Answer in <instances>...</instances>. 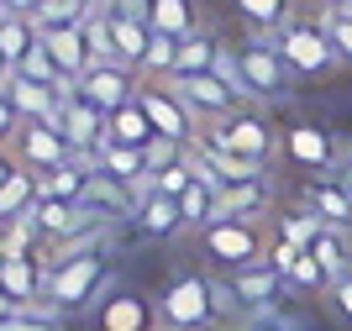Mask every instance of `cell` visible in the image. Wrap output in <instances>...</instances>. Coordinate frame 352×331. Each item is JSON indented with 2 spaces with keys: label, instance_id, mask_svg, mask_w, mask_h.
Instances as JSON below:
<instances>
[{
  "label": "cell",
  "instance_id": "cell-40",
  "mask_svg": "<svg viewBox=\"0 0 352 331\" xmlns=\"http://www.w3.org/2000/svg\"><path fill=\"white\" fill-rule=\"evenodd\" d=\"M331 173H337V184L352 195V142H342V158H337V169H331Z\"/></svg>",
  "mask_w": 352,
  "mask_h": 331
},
{
  "label": "cell",
  "instance_id": "cell-29",
  "mask_svg": "<svg viewBox=\"0 0 352 331\" xmlns=\"http://www.w3.org/2000/svg\"><path fill=\"white\" fill-rule=\"evenodd\" d=\"M95 173H105V179H121V184H132V179H142L147 163H142V147H111L100 163H95Z\"/></svg>",
  "mask_w": 352,
  "mask_h": 331
},
{
  "label": "cell",
  "instance_id": "cell-7",
  "mask_svg": "<svg viewBox=\"0 0 352 331\" xmlns=\"http://www.w3.org/2000/svg\"><path fill=\"white\" fill-rule=\"evenodd\" d=\"M163 85L174 89L179 100H184V111L206 127V121H221V116H232V111H242V89L226 79V74H216V69H206V74H168Z\"/></svg>",
  "mask_w": 352,
  "mask_h": 331
},
{
  "label": "cell",
  "instance_id": "cell-24",
  "mask_svg": "<svg viewBox=\"0 0 352 331\" xmlns=\"http://www.w3.org/2000/svg\"><path fill=\"white\" fill-rule=\"evenodd\" d=\"M221 37L216 32H190V37H184V43H179V63H174V74H206V69H216L221 63Z\"/></svg>",
  "mask_w": 352,
  "mask_h": 331
},
{
  "label": "cell",
  "instance_id": "cell-35",
  "mask_svg": "<svg viewBox=\"0 0 352 331\" xmlns=\"http://www.w3.org/2000/svg\"><path fill=\"white\" fill-rule=\"evenodd\" d=\"M321 226H326V221H316L305 205H300V211H289V216H279V237H284V242H294V247H310Z\"/></svg>",
  "mask_w": 352,
  "mask_h": 331
},
{
  "label": "cell",
  "instance_id": "cell-21",
  "mask_svg": "<svg viewBox=\"0 0 352 331\" xmlns=\"http://www.w3.org/2000/svg\"><path fill=\"white\" fill-rule=\"evenodd\" d=\"M232 11H236V21H242V32H252V37H274L300 6H294V0H232Z\"/></svg>",
  "mask_w": 352,
  "mask_h": 331
},
{
  "label": "cell",
  "instance_id": "cell-36",
  "mask_svg": "<svg viewBox=\"0 0 352 331\" xmlns=\"http://www.w3.org/2000/svg\"><path fill=\"white\" fill-rule=\"evenodd\" d=\"M321 300H326V310H331V321L352 331V268H347V274H337V279H331V289H326Z\"/></svg>",
  "mask_w": 352,
  "mask_h": 331
},
{
  "label": "cell",
  "instance_id": "cell-10",
  "mask_svg": "<svg viewBox=\"0 0 352 331\" xmlns=\"http://www.w3.org/2000/svg\"><path fill=\"white\" fill-rule=\"evenodd\" d=\"M284 158L300 173H331L342 158V137L331 127H321V121H294L284 131Z\"/></svg>",
  "mask_w": 352,
  "mask_h": 331
},
{
  "label": "cell",
  "instance_id": "cell-6",
  "mask_svg": "<svg viewBox=\"0 0 352 331\" xmlns=\"http://www.w3.org/2000/svg\"><path fill=\"white\" fill-rule=\"evenodd\" d=\"M274 43H279L284 63L294 69V79H326V74L342 69V58H337V47H331V37H326L321 16L294 11L289 21L274 32Z\"/></svg>",
  "mask_w": 352,
  "mask_h": 331
},
{
  "label": "cell",
  "instance_id": "cell-27",
  "mask_svg": "<svg viewBox=\"0 0 352 331\" xmlns=\"http://www.w3.org/2000/svg\"><path fill=\"white\" fill-rule=\"evenodd\" d=\"M347 237H352V231H342V226H321L305 253H316V258L331 268V279H337V274H347V268H352V242H347Z\"/></svg>",
  "mask_w": 352,
  "mask_h": 331
},
{
  "label": "cell",
  "instance_id": "cell-15",
  "mask_svg": "<svg viewBox=\"0 0 352 331\" xmlns=\"http://www.w3.org/2000/svg\"><path fill=\"white\" fill-rule=\"evenodd\" d=\"M0 289L11 295V305L21 310V305H37L47 289V263L37 258V253H11V258L0 263Z\"/></svg>",
  "mask_w": 352,
  "mask_h": 331
},
{
  "label": "cell",
  "instance_id": "cell-38",
  "mask_svg": "<svg viewBox=\"0 0 352 331\" xmlns=\"http://www.w3.org/2000/svg\"><path fill=\"white\" fill-rule=\"evenodd\" d=\"M300 253H305V247H294V242H284V237H274V242H268V263H274V268H279V274H284V284H289V274H294V263H300Z\"/></svg>",
  "mask_w": 352,
  "mask_h": 331
},
{
  "label": "cell",
  "instance_id": "cell-37",
  "mask_svg": "<svg viewBox=\"0 0 352 331\" xmlns=\"http://www.w3.org/2000/svg\"><path fill=\"white\" fill-rule=\"evenodd\" d=\"M179 158H184V142H174V137H153V142L142 147V163H147V173L168 169V163H179Z\"/></svg>",
  "mask_w": 352,
  "mask_h": 331
},
{
  "label": "cell",
  "instance_id": "cell-46",
  "mask_svg": "<svg viewBox=\"0 0 352 331\" xmlns=\"http://www.w3.org/2000/svg\"><path fill=\"white\" fill-rule=\"evenodd\" d=\"M316 6H342V11H352V0H316Z\"/></svg>",
  "mask_w": 352,
  "mask_h": 331
},
{
  "label": "cell",
  "instance_id": "cell-1",
  "mask_svg": "<svg viewBox=\"0 0 352 331\" xmlns=\"http://www.w3.org/2000/svg\"><path fill=\"white\" fill-rule=\"evenodd\" d=\"M216 74H226V79L242 89L248 105H289L294 85H300L294 69L284 63L279 43H274V37H252V32H242L236 47H221Z\"/></svg>",
  "mask_w": 352,
  "mask_h": 331
},
{
  "label": "cell",
  "instance_id": "cell-4",
  "mask_svg": "<svg viewBox=\"0 0 352 331\" xmlns=\"http://www.w3.org/2000/svg\"><path fill=\"white\" fill-rule=\"evenodd\" d=\"M268 221H242V216H216L210 226L195 231V253L206 263V274L226 279L248 263H263L268 258Z\"/></svg>",
  "mask_w": 352,
  "mask_h": 331
},
{
  "label": "cell",
  "instance_id": "cell-12",
  "mask_svg": "<svg viewBox=\"0 0 352 331\" xmlns=\"http://www.w3.org/2000/svg\"><path fill=\"white\" fill-rule=\"evenodd\" d=\"M137 85H142V74L126 69V63H95V69L79 74V100H89L95 111L111 116L137 100Z\"/></svg>",
  "mask_w": 352,
  "mask_h": 331
},
{
  "label": "cell",
  "instance_id": "cell-44",
  "mask_svg": "<svg viewBox=\"0 0 352 331\" xmlns=\"http://www.w3.org/2000/svg\"><path fill=\"white\" fill-rule=\"evenodd\" d=\"M11 310H16V305H11V295H6V289H0V321L11 316Z\"/></svg>",
  "mask_w": 352,
  "mask_h": 331
},
{
  "label": "cell",
  "instance_id": "cell-17",
  "mask_svg": "<svg viewBox=\"0 0 352 331\" xmlns=\"http://www.w3.org/2000/svg\"><path fill=\"white\" fill-rule=\"evenodd\" d=\"M274 205V173H248L236 184H221V216H242V221H263Z\"/></svg>",
  "mask_w": 352,
  "mask_h": 331
},
{
  "label": "cell",
  "instance_id": "cell-33",
  "mask_svg": "<svg viewBox=\"0 0 352 331\" xmlns=\"http://www.w3.org/2000/svg\"><path fill=\"white\" fill-rule=\"evenodd\" d=\"M289 289H300V295H326V289H331V268H326L316 253H300V263H294V274H289Z\"/></svg>",
  "mask_w": 352,
  "mask_h": 331
},
{
  "label": "cell",
  "instance_id": "cell-30",
  "mask_svg": "<svg viewBox=\"0 0 352 331\" xmlns=\"http://www.w3.org/2000/svg\"><path fill=\"white\" fill-rule=\"evenodd\" d=\"M179 43L184 37H168V32H153V43H147V58H142V74L147 79H168L179 63Z\"/></svg>",
  "mask_w": 352,
  "mask_h": 331
},
{
  "label": "cell",
  "instance_id": "cell-39",
  "mask_svg": "<svg viewBox=\"0 0 352 331\" xmlns=\"http://www.w3.org/2000/svg\"><path fill=\"white\" fill-rule=\"evenodd\" d=\"M16 131H21V111H16L11 89H0V147H11Z\"/></svg>",
  "mask_w": 352,
  "mask_h": 331
},
{
  "label": "cell",
  "instance_id": "cell-43",
  "mask_svg": "<svg viewBox=\"0 0 352 331\" xmlns=\"http://www.w3.org/2000/svg\"><path fill=\"white\" fill-rule=\"evenodd\" d=\"M11 74H16V69H11V63H6V53H0V89L11 85Z\"/></svg>",
  "mask_w": 352,
  "mask_h": 331
},
{
  "label": "cell",
  "instance_id": "cell-5",
  "mask_svg": "<svg viewBox=\"0 0 352 331\" xmlns=\"http://www.w3.org/2000/svg\"><path fill=\"white\" fill-rule=\"evenodd\" d=\"M200 137H210L216 147H226V153H236V158L258 163V169H268V163L284 153V137H279V127L263 116V105H242V111L221 116V121H206Z\"/></svg>",
  "mask_w": 352,
  "mask_h": 331
},
{
  "label": "cell",
  "instance_id": "cell-2",
  "mask_svg": "<svg viewBox=\"0 0 352 331\" xmlns=\"http://www.w3.org/2000/svg\"><path fill=\"white\" fill-rule=\"evenodd\" d=\"M232 305L216 274L184 268L158 289V326L163 331H232Z\"/></svg>",
  "mask_w": 352,
  "mask_h": 331
},
{
  "label": "cell",
  "instance_id": "cell-22",
  "mask_svg": "<svg viewBox=\"0 0 352 331\" xmlns=\"http://www.w3.org/2000/svg\"><path fill=\"white\" fill-rule=\"evenodd\" d=\"M43 47L53 53V63L63 69V79H79L89 69V37H85V21L79 27H63V32H43Z\"/></svg>",
  "mask_w": 352,
  "mask_h": 331
},
{
  "label": "cell",
  "instance_id": "cell-23",
  "mask_svg": "<svg viewBox=\"0 0 352 331\" xmlns=\"http://www.w3.org/2000/svg\"><path fill=\"white\" fill-rule=\"evenodd\" d=\"M43 43V32H37V21L32 16H21V11H6L0 16V53H6V63H21V58L32 53V47Z\"/></svg>",
  "mask_w": 352,
  "mask_h": 331
},
{
  "label": "cell",
  "instance_id": "cell-49",
  "mask_svg": "<svg viewBox=\"0 0 352 331\" xmlns=\"http://www.w3.org/2000/svg\"><path fill=\"white\" fill-rule=\"evenodd\" d=\"M132 6H142V0H132Z\"/></svg>",
  "mask_w": 352,
  "mask_h": 331
},
{
  "label": "cell",
  "instance_id": "cell-16",
  "mask_svg": "<svg viewBox=\"0 0 352 331\" xmlns=\"http://www.w3.org/2000/svg\"><path fill=\"white\" fill-rule=\"evenodd\" d=\"M11 100H16V111H21V121H43V127H53V131H63V95L53 85H37V79H21V74H11Z\"/></svg>",
  "mask_w": 352,
  "mask_h": 331
},
{
  "label": "cell",
  "instance_id": "cell-25",
  "mask_svg": "<svg viewBox=\"0 0 352 331\" xmlns=\"http://www.w3.org/2000/svg\"><path fill=\"white\" fill-rule=\"evenodd\" d=\"M37 195H43V173L16 169L11 179L0 184V221H11V216H21V211H32V205H37Z\"/></svg>",
  "mask_w": 352,
  "mask_h": 331
},
{
  "label": "cell",
  "instance_id": "cell-18",
  "mask_svg": "<svg viewBox=\"0 0 352 331\" xmlns=\"http://www.w3.org/2000/svg\"><path fill=\"white\" fill-rule=\"evenodd\" d=\"M100 331H158V300L147 295H105L100 300Z\"/></svg>",
  "mask_w": 352,
  "mask_h": 331
},
{
  "label": "cell",
  "instance_id": "cell-47",
  "mask_svg": "<svg viewBox=\"0 0 352 331\" xmlns=\"http://www.w3.org/2000/svg\"><path fill=\"white\" fill-rule=\"evenodd\" d=\"M0 16H6V0H0Z\"/></svg>",
  "mask_w": 352,
  "mask_h": 331
},
{
  "label": "cell",
  "instance_id": "cell-45",
  "mask_svg": "<svg viewBox=\"0 0 352 331\" xmlns=\"http://www.w3.org/2000/svg\"><path fill=\"white\" fill-rule=\"evenodd\" d=\"M11 258V242H6V226H0V263Z\"/></svg>",
  "mask_w": 352,
  "mask_h": 331
},
{
  "label": "cell",
  "instance_id": "cell-26",
  "mask_svg": "<svg viewBox=\"0 0 352 331\" xmlns=\"http://www.w3.org/2000/svg\"><path fill=\"white\" fill-rule=\"evenodd\" d=\"M153 137H158V131H153V121H147V111L137 100L121 105V111H111V142L116 147H147Z\"/></svg>",
  "mask_w": 352,
  "mask_h": 331
},
{
  "label": "cell",
  "instance_id": "cell-14",
  "mask_svg": "<svg viewBox=\"0 0 352 331\" xmlns=\"http://www.w3.org/2000/svg\"><path fill=\"white\" fill-rule=\"evenodd\" d=\"M300 205L316 221H326V226L352 231V195L337 184V173H310L305 184H300Z\"/></svg>",
  "mask_w": 352,
  "mask_h": 331
},
{
  "label": "cell",
  "instance_id": "cell-11",
  "mask_svg": "<svg viewBox=\"0 0 352 331\" xmlns=\"http://www.w3.org/2000/svg\"><path fill=\"white\" fill-rule=\"evenodd\" d=\"M137 105L147 111V121H153L158 137H174V142H195V137H200V121L184 111V100H179L163 79H147V74H142V85H137Z\"/></svg>",
  "mask_w": 352,
  "mask_h": 331
},
{
  "label": "cell",
  "instance_id": "cell-28",
  "mask_svg": "<svg viewBox=\"0 0 352 331\" xmlns=\"http://www.w3.org/2000/svg\"><path fill=\"white\" fill-rule=\"evenodd\" d=\"M89 11H95V6H85V0H43V6L32 11V21H37V32H63V27L89 21Z\"/></svg>",
  "mask_w": 352,
  "mask_h": 331
},
{
  "label": "cell",
  "instance_id": "cell-42",
  "mask_svg": "<svg viewBox=\"0 0 352 331\" xmlns=\"http://www.w3.org/2000/svg\"><path fill=\"white\" fill-rule=\"evenodd\" d=\"M37 6H43V0H6V11H21V16H32Z\"/></svg>",
  "mask_w": 352,
  "mask_h": 331
},
{
  "label": "cell",
  "instance_id": "cell-48",
  "mask_svg": "<svg viewBox=\"0 0 352 331\" xmlns=\"http://www.w3.org/2000/svg\"><path fill=\"white\" fill-rule=\"evenodd\" d=\"M85 6H95V0H85Z\"/></svg>",
  "mask_w": 352,
  "mask_h": 331
},
{
  "label": "cell",
  "instance_id": "cell-31",
  "mask_svg": "<svg viewBox=\"0 0 352 331\" xmlns=\"http://www.w3.org/2000/svg\"><path fill=\"white\" fill-rule=\"evenodd\" d=\"M0 331H69V326H63V316H53V310L37 300V305H21V310H11V316L0 321Z\"/></svg>",
  "mask_w": 352,
  "mask_h": 331
},
{
  "label": "cell",
  "instance_id": "cell-8",
  "mask_svg": "<svg viewBox=\"0 0 352 331\" xmlns=\"http://www.w3.org/2000/svg\"><path fill=\"white\" fill-rule=\"evenodd\" d=\"M221 289H226L232 316H268V310L289 295L284 274H279L268 258H263V263H248V268H236V274H226V279H221Z\"/></svg>",
  "mask_w": 352,
  "mask_h": 331
},
{
  "label": "cell",
  "instance_id": "cell-20",
  "mask_svg": "<svg viewBox=\"0 0 352 331\" xmlns=\"http://www.w3.org/2000/svg\"><path fill=\"white\" fill-rule=\"evenodd\" d=\"M142 16L153 32H168V37L200 32V0H142Z\"/></svg>",
  "mask_w": 352,
  "mask_h": 331
},
{
  "label": "cell",
  "instance_id": "cell-32",
  "mask_svg": "<svg viewBox=\"0 0 352 331\" xmlns=\"http://www.w3.org/2000/svg\"><path fill=\"white\" fill-rule=\"evenodd\" d=\"M316 16H321L326 37H331V47H337L342 63H352V11H342V6H316Z\"/></svg>",
  "mask_w": 352,
  "mask_h": 331
},
{
  "label": "cell",
  "instance_id": "cell-3",
  "mask_svg": "<svg viewBox=\"0 0 352 331\" xmlns=\"http://www.w3.org/2000/svg\"><path fill=\"white\" fill-rule=\"evenodd\" d=\"M105 289H111V253L95 247V253H74V258L47 263L43 305L53 316H85L105 300Z\"/></svg>",
  "mask_w": 352,
  "mask_h": 331
},
{
  "label": "cell",
  "instance_id": "cell-13",
  "mask_svg": "<svg viewBox=\"0 0 352 331\" xmlns=\"http://www.w3.org/2000/svg\"><path fill=\"white\" fill-rule=\"evenodd\" d=\"M11 153H16V163H21V169H32V173H53V169H63V163H74L69 142H63V131L43 127V121H21Z\"/></svg>",
  "mask_w": 352,
  "mask_h": 331
},
{
  "label": "cell",
  "instance_id": "cell-9",
  "mask_svg": "<svg viewBox=\"0 0 352 331\" xmlns=\"http://www.w3.org/2000/svg\"><path fill=\"white\" fill-rule=\"evenodd\" d=\"M63 142H69V153H74L79 163H89V169H95V163L116 147V142H111V116L95 111L89 100H79V95H74V100L63 105Z\"/></svg>",
  "mask_w": 352,
  "mask_h": 331
},
{
  "label": "cell",
  "instance_id": "cell-19",
  "mask_svg": "<svg viewBox=\"0 0 352 331\" xmlns=\"http://www.w3.org/2000/svg\"><path fill=\"white\" fill-rule=\"evenodd\" d=\"M137 231H142L147 242H174V237H184V211H179V200H168V195H147L142 205H137Z\"/></svg>",
  "mask_w": 352,
  "mask_h": 331
},
{
  "label": "cell",
  "instance_id": "cell-34",
  "mask_svg": "<svg viewBox=\"0 0 352 331\" xmlns=\"http://www.w3.org/2000/svg\"><path fill=\"white\" fill-rule=\"evenodd\" d=\"M85 37H89V69H95V63H116V43H111V21H105L100 0H95V11H89V21H85Z\"/></svg>",
  "mask_w": 352,
  "mask_h": 331
},
{
  "label": "cell",
  "instance_id": "cell-50",
  "mask_svg": "<svg viewBox=\"0 0 352 331\" xmlns=\"http://www.w3.org/2000/svg\"><path fill=\"white\" fill-rule=\"evenodd\" d=\"M158 331H163V326H158Z\"/></svg>",
  "mask_w": 352,
  "mask_h": 331
},
{
  "label": "cell",
  "instance_id": "cell-41",
  "mask_svg": "<svg viewBox=\"0 0 352 331\" xmlns=\"http://www.w3.org/2000/svg\"><path fill=\"white\" fill-rule=\"evenodd\" d=\"M16 169H21V163H16V153H6V147H0V184H6Z\"/></svg>",
  "mask_w": 352,
  "mask_h": 331
}]
</instances>
